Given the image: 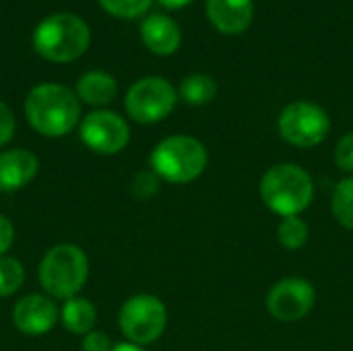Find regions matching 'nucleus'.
I'll return each mask as SVG.
<instances>
[{
	"label": "nucleus",
	"mask_w": 353,
	"mask_h": 351,
	"mask_svg": "<svg viewBox=\"0 0 353 351\" xmlns=\"http://www.w3.org/2000/svg\"><path fill=\"white\" fill-rule=\"evenodd\" d=\"M331 120L327 112L310 101H296L283 108L279 116V134L296 147H314L327 139Z\"/></svg>",
	"instance_id": "obj_8"
},
{
	"label": "nucleus",
	"mask_w": 353,
	"mask_h": 351,
	"mask_svg": "<svg viewBox=\"0 0 353 351\" xmlns=\"http://www.w3.org/2000/svg\"><path fill=\"white\" fill-rule=\"evenodd\" d=\"M112 339L103 331H91L83 337V350L85 351H112Z\"/></svg>",
	"instance_id": "obj_24"
},
{
	"label": "nucleus",
	"mask_w": 353,
	"mask_h": 351,
	"mask_svg": "<svg viewBox=\"0 0 353 351\" xmlns=\"http://www.w3.org/2000/svg\"><path fill=\"white\" fill-rule=\"evenodd\" d=\"M217 95V83L203 72L186 77L180 85V97L190 106H205Z\"/></svg>",
	"instance_id": "obj_17"
},
{
	"label": "nucleus",
	"mask_w": 353,
	"mask_h": 351,
	"mask_svg": "<svg viewBox=\"0 0 353 351\" xmlns=\"http://www.w3.org/2000/svg\"><path fill=\"white\" fill-rule=\"evenodd\" d=\"M143 43L159 56H170L180 48L182 33L176 21L165 14H149L141 25Z\"/></svg>",
	"instance_id": "obj_14"
},
{
	"label": "nucleus",
	"mask_w": 353,
	"mask_h": 351,
	"mask_svg": "<svg viewBox=\"0 0 353 351\" xmlns=\"http://www.w3.org/2000/svg\"><path fill=\"white\" fill-rule=\"evenodd\" d=\"M14 116H12V112L8 110V106L6 103H2L0 101V147L2 145H6L10 139H12V134H14Z\"/></svg>",
	"instance_id": "obj_25"
},
{
	"label": "nucleus",
	"mask_w": 353,
	"mask_h": 351,
	"mask_svg": "<svg viewBox=\"0 0 353 351\" xmlns=\"http://www.w3.org/2000/svg\"><path fill=\"white\" fill-rule=\"evenodd\" d=\"M112 351H145L141 345H137V343H130V341H126V343H116Z\"/></svg>",
	"instance_id": "obj_28"
},
{
	"label": "nucleus",
	"mask_w": 353,
	"mask_h": 351,
	"mask_svg": "<svg viewBox=\"0 0 353 351\" xmlns=\"http://www.w3.org/2000/svg\"><path fill=\"white\" fill-rule=\"evenodd\" d=\"M60 321L64 325V329L72 335H87L93 331L95 321H97V310L95 306L85 300V298H70L64 302L62 310H60Z\"/></svg>",
	"instance_id": "obj_16"
},
{
	"label": "nucleus",
	"mask_w": 353,
	"mask_h": 351,
	"mask_svg": "<svg viewBox=\"0 0 353 351\" xmlns=\"http://www.w3.org/2000/svg\"><path fill=\"white\" fill-rule=\"evenodd\" d=\"M118 323L120 331L130 343L149 345L163 335L168 325V310L157 296L139 294L124 302Z\"/></svg>",
	"instance_id": "obj_6"
},
{
	"label": "nucleus",
	"mask_w": 353,
	"mask_h": 351,
	"mask_svg": "<svg viewBox=\"0 0 353 351\" xmlns=\"http://www.w3.org/2000/svg\"><path fill=\"white\" fill-rule=\"evenodd\" d=\"M130 190H132V194H134L137 199H143V201L149 199V197H153V194L157 192V176H155L153 172H141V174L134 178Z\"/></svg>",
	"instance_id": "obj_22"
},
{
	"label": "nucleus",
	"mask_w": 353,
	"mask_h": 351,
	"mask_svg": "<svg viewBox=\"0 0 353 351\" xmlns=\"http://www.w3.org/2000/svg\"><path fill=\"white\" fill-rule=\"evenodd\" d=\"M89 27L72 12L46 17L33 31L35 52L50 62H72L89 48Z\"/></svg>",
	"instance_id": "obj_2"
},
{
	"label": "nucleus",
	"mask_w": 353,
	"mask_h": 351,
	"mask_svg": "<svg viewBox=\"0 0 353 351\" xmlns=\"http://www.w3.org/2000/svg\"><path fill=\"white\" fill-rule=\"evenodd\" d=\"M39 161L27 149H10L0 153V190L14 192L27 186L37 174Z\"/></svg>",
	"instance_id": "obj_13"
},
{
	"label": "nucleus",
	"mask_w": 353,
	"mask_h": 351,
	"mask_svg": "<svg viewBox=\"0 0 353 351\" xmlns=\"http://www.w3.org/2000/svg\"><path fill=\"white\" fill-rule=\"evenodd\" d=\"M81 139L91 151L101 155H114L128 145L130 128L126 120L116 112L97 110L81 122Z\"/></svg>",
	"instance_id": "obj_10"
},
{
	"label": "nucleus",
	"mask_w": 353,
	"mask_h": 351,
	"mask_svg": "<svg viewBox=\"0 0 353 351\" xmlns=\"http://www.w3.org/2000/svg\"><path fill=\"white\" fill-rule=\"evenodd\" d=\"M335 161L343 172L353 174V132H347L335 149Z\"/></svg>",
	"instance_id": "obj_23"
},
{
	"label": "nucleus",
	"mask_w": 353,
	"mask_h": 351,
	"mask_svg": "<svg viewBox=\"0 0 353 351\" xmlns=\"http://www.w3.org/2000/svg\"><path fill=\"white\" fill-rule=\"evenodd\" d=\"M261 197L273 213L292 217L308 209L314 197V184L304 168L296 163H279L263 176Z\"/></svg>",
	"instance_id": "obj_3"
},
{
	"label": "nucleus",
	"mask_w": 353,
	"mask_h": 351,
	"mask_svg": "<svg viewBox=\"0 0 353 351\" xmlns=\"http://www.w3.org/2000/svg\"><path fill=\"white\" fill-rule=\"evenodd\" d=\"M89 275V261L74 244H58L39 263V283L50 298H74Z\"/></svg>",
	"instance_id": "obj_5"
},
{
	"label": "nucleus",
	"mask_w": 353,
	"mask_h": 351,
	"mask_svg": "<svg viewBox=\"0 0 353 351\" xmlns=\"http://www.w3.org/2000/svg\"><path fill=\"white\" fill-rule=\"evenodd\" d=\"M58 319H60V312L56 304L48 296H41V294L25 296L23 300L17 302L12 310L14 327L23 335H31V337L48 333L56 325Z\"/></svg>",
	"instance_id": "obj_11"
},
{
	"label": "nucleus",
	"mask_w": 353,
	"mask_h": 351,
	"mask_svg": "<svg viewBox=\"0 0 353 351\" xmlns=\"http://www.w3.org/2000/svg\"><path fill=\"white\" fill-rule=\"evenodd\" d=\"M279 244L288 250H300L308 242V223L298 215L283 217L277 228Z\"/></svg>",
	"instance_id": "obj_18"
},
{
	"label": "nucleus",
	"mask_w": 353,
	"mask_h": 351,
	"mask_svg": "<svg viewBox=\"0 0 353 351\" xmlns=\"http://www.w3.org/2000/svg\"><path fill=\"white\" fill-rule=\"evenodd\" d=\"M118 93L116 79L103 70H91L77 83V97L89 106H108Z\"/></svg>",
	"instance_id": "obj_15"
},
{
	"label": "nucleus",
	"mask_w": 353,
	"mask_h": 351,
	"mask_svg": "<svg viewBox=\"0 0 353 351\" xmlns=\"http://www.w3.org/2000/svg\"><path fill=\"white\" fill-rule=\"evenodd\" d=\"M161 6H165V8H182V6H186L188 2H192V0H157Z\"/></svg>",
	"instance_id": "obj_27"
},
{
	"label": "nucleus",
	"mask_w": 353,
	"mask_h": 351,
	"mask_svg": "<svg viewBox=\"0 0 353 351\" xmlns=\"http://www.w3.org/2000/svg\"><path fill=\"white\" fill-rule=\"evenodd\" d=\"M27 122L43 137L68 134L81 118V101L77 93L58 83H41L27 93Z\"/></svg>",
	"instance_id": "obj_1"
},
{
	"label": "nucleus",
	"mask_w": 353,
	"mask_h": 351,
	"mask_svg": "<svg viewBox=\"0 0 353 351\" xmlns=\"http://www.w3.org/2000/svg\"><path fill=\"white\" fill-rule=\"evenodd\" d=\"M316 300V290L302 277L277 281L267 296V310L281 323H296L308 317Z\"/></svg>",
	"instance_id": "obj_9"
},
{
	"label": "nucleus",
	"mask_w": 353,
	"mask_h": 351,
	"mask_svg": "<svg viewBox=\"0 0 353 351\" xmlns=\"http://www.w3.org/2000/svg\"><path fill=\"white\" fill-rule=\"evenodd\" d=\"M207 14L217 31L236 35L250 27L254 4L252 0H207Z\"/></svg>",
	"instance_id": "obj_12"
},
{
	"label": "nucleus",
	"mask_w": 353,
	"mask_h": 351,
	"mask_svg": "<svg viewBox=\"0 0 353 351\" xmlns=\"http://www.w3.org/2000/svg\"><path fill=\"white\" fill-rule=\"evenodd\" d=\"M153 0H99L105 12L120 19H134L149 10Z\"/></svg>",
	"instance_id": "obj_21"
},
{
	"label": "nucleus",
	"mask_w": 353,
	"mask_h": 351,
	"mask_svg": "<svg viewBox=\"0 0 353 351\" xmlns=\"http://www.w3.org/2000/svg\"><path fill=\"white\" fill-rule=\"evenodd\" d=\"M207 168L205 145L188 134H174L163 139L151 153V170L155 176L172 184H186L196 180Z\"/></svg>",
	"instance_id": "obj_4"
},
{
	"label": "nucleus",
	"mask_w": 353,
	"mask_h": 351,
	"mask_svg": "<svg viewBox=\"0 0 353 351\" xmlns=\"http://www.w3.org/2000/svg\"><path fill=\"white\" fill-rule=\"evenodd\" d=\"M333 215L335 219L347 228L353 230V176L352 178H345L337 184L335 192H333Z\"/></svg>",
	"instance_id": "obj_19"
},
{
	"label": "nucleus",
	"mask_w": 353,
	"mask_h": 351,
	"mask_svg": "<svg viewBox=\"0 0 353 351\" xmlns=\"http://www.w3.org/2000/svg\"><path fill=\"white\" fill-rule=\"evenodd\" d=\"M178 93L165 79L147 77L137 81L124 99L128 116L139 124H153L163 120L176 108Z\"/></svg>",
	"instance_id": "obj_7"
},
{
	"label": "nucleus",
	"mask_w": 353,
	"mask_h": 351,
	"mask_svg": "<svg viewBox=\"0 0 353 351\" xmlns=\"http://www.w3.org/2000/svg\"><path fill=\"white\" fill-rule=\"evenodd\" d=\"M12 240H14V228L4 215H0V257L12 246Z\"/></svg>",
	"instance_id": "obj_26"
},
{
	"label": "nucleus",
	"mask_w": 353,
	"mask_h": 351,
	"mask_svg": "<svg viewBox=\"0 0 353 351\" xmlns=\"http://www.w3.org/2000/svg\"><path fill=\"white\" fill-rule=\"evenodd\" d=\"M25 281V269L17 259L0 257V298H8Z\"/></svg>",
	"instance_id": "obj_20"
}]
</instances>
